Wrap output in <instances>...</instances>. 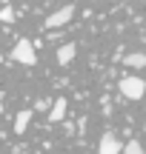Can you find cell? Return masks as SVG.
Returning <instances> with one entry per match:
<instances>
[{
	"mask_svg": "<svg viewBox=\"0 0 146 154\" xmlns=\"http://www.w3.org/2000/svg\"><path fill=\"white\" fill-rule=\"evenodd\" d=\"M120 94H123L126 100H141L143 91H146V83L141 80V77H123V80L118 83Z\"/></svg>",
	"mask_w": 146,
	"mask_h": 154,
	"instance_id": "cell-1",
	"label": "cell"
},
{
	"mask_svg": "<svg viewBox=\"0 0 146 154\" xmlns=\"http://www.w3.org/2000/svg\"><path fill=\"white\" fill-rule=\"evenodd\" d=\"M11 60L23 63V66H34L37 63V54H34V46L29 40H17V46L11 49Z\"/></svg>",
	"mask_w": 146,
	"mask_h": 154,
	"instance_id": "cell-2",
	"label": "cell"
},
{
	"mask_svg": "<svg viewBox=\"0 0 146 154\" xmlns=\"http://www.w3.org/2000/svg\"><path fill=\"white\" fill-rule=\"evenodd\" d=\"M72 17H75V6H63V9L52 11V14L46 17V23H43V26H46V29H60V26H66Z\"/></svg>",
	"mask_w": 146,
	"mask_h": 154,
	"instance_id": "cell-3",
	"label": "cell"
},
{
	"mask_svg": "<svg viewBox=\"0 0 146 154\" xmlns=\"http://www.w3.org/2000/svg\"><path fill=\"white\" fill-rule=\"evenodd\" d=\"M97 154H123V146L115 134H103L100 137V146H97Z\"/></svg>",
	"mask_w": 146,
	"mask_h": 154,
	"instance_id": "cell-4",
	"label": "cell"
},
{
	"mask_svg": "<svg viewBox=\"0 0 146 154\" xmlns=\"http://www.w3.org/2000/svg\"><path fill=\"white\" fill-rule=\"evenodd\" d=\"M75 54H78V46H75V43H63L60 49H57V63L66 66V63L75 60Z\"/></svg>",
	"mask_w": 146,
	"mask_h": 154,
	"instance_id": "cell-5",
	"label": "cell"
},
{
	"mask_svg": "<svg viewBox=\"0 0 146 154\" xmlns=\"http://www.w3.org/2000/svg\"><path fill=\"white\" fill-rule=\"evenodd\" d=\"M66 97H57L55 103H52V109H49V123H57V120H63V114H66Z\"/></svg>",
	"mask_w": 146,
	"mask_h": 154,
	"instance_id": "cell-6",
	"label": "cell"
},
{
	"mask_svg": "<svg viewBox=\"0 0 146 154\" xmlns=\"http://www.w3.org/2000/svg\"><path fill=\"white\" fill-rule=\"evenodd\" d=\"M29 120H32V111H17V117H14V131L23 134L29 128Z\"/></svg>",
	"mask_w": 146,
	"mask_h": 154,
	"instance_id": "cell-7",
	"label": "cell"
},
{
	"mask_svg": "<svg viewBox=\"0 0 146 154\" xmlns=\"http://www.w3.org/2000/svg\"><path fill=\"white\" fill-rule=\"evenodd\" d=\"M123 63H126V69H143L146 66V54H126Z\"/></svg>",
	"mask_w": 146,
	"mask_h": 154,
	"instance_id": "cell-8",
	"label": "cell"
},
{
	"mask_svg": "<svg viewBox=\"0 0 146 154\" xmlns=\"http://www.w3.org/2000/svg\"><path fill=\"white\" fill-rule=\"evenodd\" d=\"M0 20L3 23H14V9H11V6H3V9H0Z\"/></svg>",
	"mask_w": 146,
	"mask_h": 154,
	"instance_id": "cell-9",
	"label": "cell"
},
{
	"mask_svg": "<svg viewBox=\"0 0 146 154\" xmlns=\"http://www.w3.org/2000/svg\"><path fill=\"white\" fill-rule=\"evenodd\" d=\"M123 154H143V149L138 140H129V146H123Z\"/></svg>",
	"mask_w": 146,
	"mask_h": 154,
	"instance_id": "cell-10",
	"label": "cell"
},
{
	"mask_svg": "<svg viewBox=\"0 0 146 154\" xmlns=\"http://www.w3.org/2000/svg\"><path fill=\"white\" fill-rule=\"evenodd\" d=\"M143 134H146V126H143Z\"/></svg>",
	"mask_w": 146,
	"mask_h": 154,
	"instance_id": "cell-11",
	"label": "cell"
}]
</instances>
